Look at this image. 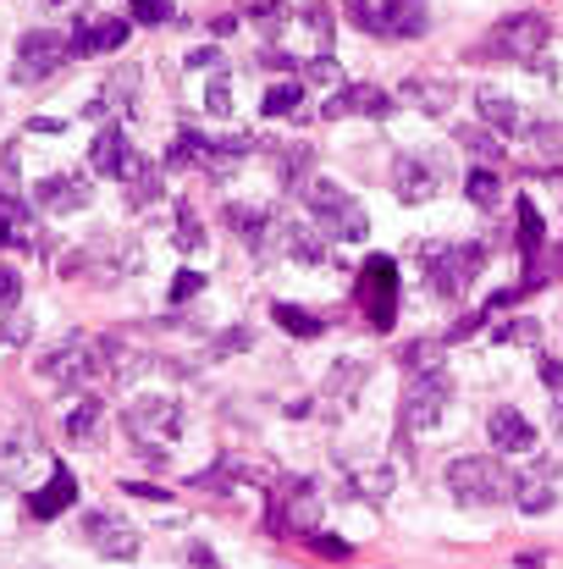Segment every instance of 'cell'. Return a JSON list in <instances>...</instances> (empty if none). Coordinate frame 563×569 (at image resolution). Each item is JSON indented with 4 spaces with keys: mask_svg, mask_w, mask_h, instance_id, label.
Here are the masks:
<instances>
[{
    "mask_svg": "<svg viewBox=\"0 0 563 569\" xmlns=\"http://www.w3.org/2000/svg\"><path fill=\"white\" fill-rule=\"evenodd\" d=\"M480 271H487V250L480 243H431L426 250V277L442 299H464Z\"/></svg>",
    "mask_w": 563,
    "mask_h": 569,
    "instance_id": "cell-3",
    "label": "cell"
},
{
    "mask_svg": "<svg viewBox=\"0 0 563 569\" xmlns=\"http://www.w3.org/2000/svg\"><path fill=\"white\" fill-rule=\"evenodd\" d=\"M23 299V277H17V266H0V310H12Z\"/></svg>",
    "mask_w": 563,
    "mask_h": 569,
    "instance_id": "cell-41",
    "label": "cell"
},
{
    "mask_svg": "<svg viewBox=\"0 0 563 569\" xmlns=\"http://www.w3.org/2000/svg\"><path fill=\"white\" fill-rule=\"evenodd\" d=\"M122 426H127V437L138 448H149V437L155 443H172V437H183V403L172 392H138L122 410Z\"/></svg>",
    "mask_w": 563,
    "mask_h": 569,
    "instance_id": "cell-4",
    "label": "cell"
},
{
    "mask_svg": "<svg viewBox=\"0 0 563 569\" xmlns=\"http://www.w3.org/2000/svg\"><path fill=\"white\" fill-rule=\"evenodd\" d=\"M127 45V23L122 17H84L72 28V56H111Z\"/></svg>",
    "mask_w": 563,
    "mask_h": 569,
    "instance_id": "cell-15",
    "label": "cell"
},
{
    "mask_svg": "<svg viewBox=\"0 0 563 569\" xmlns=\"http://www.w3.org/2000/svg\"><path fill=\"white\" fill-rule=\"evenodd\" d=\"M205 111H210V117H232V89H227V77H216V84L205 89Z\"/></svg>",
    "mask_w": 563,
    "mask_h": 569,
    "instance_id": "cell-40",
    "label": "cell"
},
{
    "mask_svg": "<svg viewBox=\"0 0 563 569\" xmlns=\"http://www.w3.org/2000/svg\"><path fill=\"white\" fill-rule=\"evenodd\" d=\"M519 569H541V558H519Z\"/></svg>",
    "mask_w": 563,
    "mask_h": 569,
    "instance_id": "cell-52",
    "label": "cell"
},
{
    "mask_svg": "<svg viewBox=\"0 0 563 569\" xmlns=\"http://www.w3.org/2000/svg\"><path fill=\"white\" fill-rule=\"evenodd\" d=\"M23 338H28V315H7V320H0V343H7V349L23 343Z\"/></svg>",
    "mask_w": 563,
    "mask_h": 569,
    "instance_id": "cell-43",
    "label": "cell"
},
{
    "mask_svg": "<svg viewBox=\"0 0 563 569\" xmlns=\"http://www.w3.org/2000/svg\"><path fill=\"white\" fill-rule=\"evenodd\" d=\"M188 569H221V558H216L205 542H194V547H188Z\"/></svg>",
    "mask_w": 563,
    "mask_h": 569,
    "instance_id": "cell-46",
    "label": "cell"
},
{
    "mask_svg": "<svg viewBox=\"0 0 563 569\" xmlns=\"http://www.w3.org/2000/svg\"><path fill=\"white\" fill-rule=\"evenodd\" d=\"M304 72L315 77V84H327V89H343V72H338V61H332V56H315Z\"/></svg>",
    "mask_w": 563,
    "mask_h": 569,
    "instance_id": "cell-36",
    "label": "cell"
},
{
    "mask_svg": "<svg viewBox=\"0 0 563 569\" xmlns=\"http://www.w3.org/2000/svg\"><path fill=\"white\" fill-rule=\"evenodd\" d=\"M84 542L106 558H133L138 553V531L122 520V514H106V509H89L84 514Z\"/></svg>",
    "mask_w": 563,
    "mask_h": 569,
    "instance_id": "cell-12",
    "label": "cell"
},
{
    "mask_svg": "<svg viewBox=\"0 0 563 569\" xmlns=\"http://www.w3.org/2000/svg\"><path fill=\"white\" fill-rule=\"evenodd\" d=\"M260 61H266V66H282V72L293 66V56H287V50H277V45H266V50H260Z\"/></svg>",
    "mask_w": 563,
    "mask_h": 569,
    "instance_id": "cell-49",
    "label": "cell"
},
{
    "mask_svg": "<svg viewBox=\"0 0 563 569\" xmlns=\"http://www.w3.org/2000/svg\"><path fill=\"white\" fill-rule=\"evenodd\" d=\"M89 194H95V189H89L84 172H61V178H45V183L34 189V199H39L45 216H72V210H84Z\"/></svg>",
    "mask_w": 563,
    "mask_h": 569,
    "instance_id": "cell-13",
    "label": "cell"
},
{
    "mask_svg": "<svg viewBox=\"0 0 563 569\" xmlns=\"http://www.w3.org/2000/svg\"><path fill=\"white\" fill-rule=\"evenodd\" d=\"M77 504V475L66 470V464H56V475L39 486V493H28V514L34 520H56L61 509H72Z\"/></svg>",
    "mask_w": 563,
    "mask_h": 569,
    "instance_id": "cell-17",
    "label": "cell"
},
{
    "mask_svg": "<svg viewBox=\"0 0 563 569\" xmlns=\"http://www.w3.org/2000/svg\"><path fill=\"white\" fill-rule=\"evenodd\" d=\"M464 194H469L475 205H498V199H503V172H492V167H475V172L464 178Z\"/></svg>",
    "mask_w": 563,
    "mask_h": 569,
    "instance_id": "cell-28",
    "label": "cell"
},
{
    "mask_svg": "<svg viewBox=\"0 0 563 569\" xmlns=\"http://www.w3.org/2000/svg\"><path fill=\"white\" fill-rule=\"evenodd\" d=\"M458 133V144L469 149V155H480V160H503V138L487 128V122H480V128H453Z\"/></svg>",
    "mask_w": 563,
    "mask_h": 569,
    "instance_id": "cell-27",
    "label": "cell"
},
{
    "mask_svg": "<svg viewBox=\"0 0 563 569\" xmlns=\"http://www.w3.org/2000/svg\"><path fill=\"white\" fill-rule=\"evenodd\" d=\"M448 493L458 504H469V509H492V504H503L514 493V475L487 453H464V459L448 464Z\"/></svg>",
    "mask_w": 563,
    "mask_h": 569,
    "instance_id": "cell-2",
    "label": "cell"
},
{
    "mask_svg": "<svg viewBox=\"0 0 563 569\" xmlns=\"http://www.w3.org/2000/svg\"><path fill=\"white\" fill-rule=\"evenodd\" d=\"M271 315H277V327H282V332H293V338H304V343L327 332V327H320V315H309L304 304H287V299H282Z\"/></svg>",
    "mask_w": 563,
    "mask_h": 569,
    "instance_id": "cell-24",
    "label": "cell"
},
{
    "mask_svg": "<svg viewBox=\"0 0 563 569\" xmlns=\"http://www.w3.org/2000/svg\"><path fill=\"white\" fill-rule=\"evenodd\" d=\"M536 371H541V382H547L552 392H563V360H552V354H541V365H536Z\"/></svg>",
    "mask_w": 563,
    "mask_h": 569,
    "instance_id": "cell-45",
    "label": "cell"
},
{
    "mask_svg": "<svg viewBox=\"0 0 563 569\" xmlns=\"http://www.w3.org/2000/svg\"><path fill=\"white\" fill-rule=\"evenodd\" d=\"M498 343H541V320H503Z\"/></svg>",
    "mask_w": 563,
    "mask_h": 569,
    "instance_id": "cell-35",
    "label": "cell"
},
{
    "mask_svg": "<svg viewBox=\"0 0 563 569\" xmlns=\"http://www.w3.org/2000/svg\"><path fill=\"white\" fill-rule=\"evenodd\" d=\"M475 106H480V117H487V128H492L498 138H519V133H525V117H519V106H514L509 95L480 89V95H475Z\"/></svg>",
    "mask_w": 563,
    "mask_h": 569,
    "instance_id": "cell-20",
    "label": "cell"
},
{
    "mask_svg": "<svg viewBox=\"0 0 563 569\" xmlns=\"http://www.w3.org/2000/svg\"><path fill=\"white\" fill-rule=\"evenodd\" d=\"M304 23L315 28L320 45H332V12H327V7H304Z\"/></svg>",
    "mask_w": 563,
    "mask_h": 569,
    "instance_id": "cell-42",
    "label": "cell"
},
{
    "mask_svg": "<svg viewBox=\"0 0 563 569\" xmlns=\"http://www.w3.org/2000/svg\"><path fill=\"white\" fill-rule=\"evenodd\" d=\"M541 238H547L541 210H536L530 199H519V255H525V261H536V255H541Z\"/></svg>",
    "mask_w": 563,
    "mask_h": 569,
    "instance_id": "cell-26",
    "label": "cell"
},
{
    "mask_svg": "<svg viewBox=\"0 0 563 569\" xmlns=\"http://www.w3.org/2000/svg\"><path fill=\"white\" fill-rule=\"evenodd\" d=\"M227 227H232L237 238H249L255 250H260L266 232H271V216H266V210H255V205H227Z\"/></svg>",
    "mask_w": 563,
    "mask_h": 569,
    "instance_id": "cell-23",
    "label": "cell"
},
{
    "mask_svg": "<svg viewBox=\"0 0 563 569\" xmlns=\"http://www.w3.org/2000/svg\"><path fill=\"white\" fill-rule=\"evenodd\" d=\"M552 475H558V464L552 459H536L525 475H514V504L525 509V514H547L552 509Z\"/></svg>",
    "mask_w": 563,
    "mask_h": 569,
    "instance_id": "cell-16",
    "label": "cell"
},
{
    "mask_svg": "<svg viewBox=\"0 0 563 569\" xmlns=\"http://www.w3.org/2000/svg\"><path fill=\"white\" fill-rule=\"evenodd\" d=\"M127 7H133L138 23H167L172 17V0H127Z\"/></svg>",
    "mask_w": 563,
    "mask_h": 569,
    "instance_id": "cell-39",
    "label": "cell"
},
{
    "mask_svg": "<svg viewBox=\"0 0 563 569\" xmlns=\"http://www.w3.org/2000/svg\"><path fill=\"white\" fill-rule=\"evenodd\" d=\"M277 504H271V531H309L320 520V493L304 475H277Z\"/></svg>",
    "mask_w": 563,
    "mask_h": 569,
    "instance_id": "cell-9",
    "label": "cell"
},
{
    "mask_svg": "<svg viewBox=\"0 0 563 569\" xmlns=\"http://www.w3.org/2000/svg\"><path fill=\"white\" fill-rule=\"evenodd\" d=\"M304 199H309V216H315V227L327 232V238H338V243H359L365 232H370V216H365V205L343 189V183H332V178H315V183H304Z\"/></svg>",
    "mask_w": 563,
    "mask_h": 569,
    "instance_id": "cell-1",
    "label": "cell"
},
{
    "mask_svg": "<svg viewBox=\"0 0 563 569\" xmlns=\"http://www.w3.org/2000/svg\"><path fill=\"white\" fill-rule=\"evenodd\" d=\"M89 160H95V172H106L111 183H133L138 172H149L144 160H138V149L127 144V133H122V128H100V138H95Z\"/></svg>",
    "mask_w": 563,
    "mask_h": 569,
    "instance_id": "cell-11",
    "label": "cell"
},
{
    "mask_svg": "<svg viewBox=\"0 0 563 569\" xmlns=\"http://www.w3.org/2000/svg\"><path fill=\"white\" fill-rule=\"evenodd\" d=\"M547 45V17L541 12H514L492 28V45L487 56H503V61H536Z\"/></svg>",
    "mask_w": 563,
    "mask_h": 569,
    "instance_id": "cell-10",
    "label": "cell"
},
{
    "mask_svg": "<svg viewBox=\"0 0 563 569\" xmlns=\"http://www.w3.org/2000/svg\"><path fill=\"white\" fill-rule=\"evenodd\" d=\"M232 349H249V332H244V327H237V332H227V338H216V349H210V354L221 360V354H232Z\"/></svg>",
    "mask_w": 563,
    "mask_h": 569,
    "instance_id": "cell-47",
    "label": "cell"
},
{
    "mask_svg": "<svg viewBox=\"0 0 563 569\" xmlns=\"http://www.w3.org/2000/svg\"><path fill=\"white\" fill-rule=\"evenodd\" d=\"M23 464H28V443L7 437V443H0V481H17V475H23Z\"/></svg>",
    "mask_w": 563,
    "mask_h": 569,
    "instance_id": "cell-33",
    "label": "cell"
},
{
    "mask_svg": "<svg viewBox=\"0 0 563 569\" xmlns=\"http://www.w3.org/2000/svg\"><path fill=\"white\" fill-rule=\"evenodd\" d=\"M453 403V382L448 371H409V392H404V432H431Z\"/></svg>",
    "mask_w": 563,
    "mask_h": 569,
    "instance_id": "cell-6",
    "label": "cell"
},
{
    "mask_svg": "<svg viewBox=\"0 0 563 569\" xmlns=\"http://www.w3.org/2000/svg\"><path fill=\"white\" fill-rule=\"evenodd\" d=\"M404 100H415V106H426V111H448V89L431 84V77H420V84L409 77V84H404Z\"/></svg>",
    "mask_w": 563,
    "mask_h": 569,
    "instance_id": "cell-31",
    "label": "cell"
},
{
    "mask_svg": "<svg viewBox=\"0 0 563 569\" xmlns=\"http://www.w3.org/2000/svg\"><path fill=\"white\" fill-rule=\"evenodd\" d=\"M205 293V277L199 271H178L172 277V304H188V299H199Z\"/></svg>",
    "mask_w": 563,
    "mask_h": 569,
    "instance_id": "cell-38",
    "label": "cell"
},
{
    "mask_svg": "<svg viewBox=\"0 0 563 569\" xmlns=\"http://www.w3.org/2000/svg\"><path fill=\"white\" fill-rule=\"evenodd\" d=\"M237 12L255 17L260 28H277L282 23V0H237Z\"/></svg>",
    "mask_w": 563,
    "mask_h": 569,
    "instance_id": "cell-34",
    "label": "cell"
},
{
    "mask_svg": "<svg viewBox=\"0 0 563 569\" xmlns=\"http://www.w3.org/2000/svg\"><path fill=\"white\" fill-rule=\"evenodd\" d=\"M404 371H448V360H442L437 343H409L404 349Z\"/></svg>",
    "mask_w": 563,
    "mask_h": 569,
    "instance_id": "cell-32",
    "label": "cell"
},
{
    "mask_svg": "<svg viewBox=\"0 0 563 569\" xmlns=\"http://www.w3.org/2000/svg\"><path fill=\"white\" fill-rule=\"evenodd\" d=\"M309 160H315V149H309V144H287V149L277 155V183H282V189H298Z\"/></svg>",
    "mask_w": 563,
    "mask_h": 569,
    "instance_id": "cell-25",
    "label": "cell"
},
{
    "mask_svg": "<svg viewBox=\"0 0 563 569\" xmlns=\"http://www.w3.org/2000/svg\"><path fill=\"white\" fill-rule=\"evenodd\" d=\"M298 100H304V84H271L266 100H260V111L266 117H287V111H298Z\"/></svg>",
    "mask_w": 563,
    "mask_h": 569,
    "instance_id": "cell-30",
    "label": "cell"
},
{
    "mask_svg": "<svg viewBox=\"0 0 563 569\" xmlns=\"http://www.w3.org/2000/svg\"><path fill=\"white\" fill-rule=\"evenodd\" d=\"M354 111H365V117H392V95L376 89V84H343L327 106H320V117H327V122L354 117Z\"/></svg>",
    "mask_w": 563,
    "mask_h": 569,
    "instance_id": "cell-14",
    "label": "cell"
},
{
    "mask_svg": "<svg viewBox=\"0 0 563 569\" xmlns=\"http://www.w3.org/2000/svg\"><path fill=\"white\" fill-rule=\"evenodd\" d=\"M127 493H133V498H155V504L167 498V493H160V486H149V481H127Z\"/></svg>",
    "mask_w": 563,
    "mask_h": 569,
    "instance_id": "cell-50",
    "label": "cell"
},
{
    "mask_svg": "<svg viewBox=\"0 0 563 569\" xmlns=\"http://www.w3.org/2000/svg\"><path fill=\"white\" fill-rule=\"evenodd\" d=\"M365 382V365L359 360H343V365H332V376H327V392L338 398V403H354V387Z\"/></svg>",
    "mask_w": 563,
    "mask_h": 569,
    "instance_id": "cell-29",
    "label": "cell"
},
{
    "mask_svg": "<svg viewBox=\"0 0 563 569\" xmlns=\"http://www.w3.org/2000/svg\"><path fill=\"white\" fill-rule=\"evenodd\" d=\"M359 310H365V320L376 332H392V320H397V266H392V255H370L365 261Z\"/></svg>",
    "mask_w": 563,
    "mask_h": 569,
    "instance_id": "cell-8",
    "label": "cell"
},
{
    "mask_svg": "<svg viewBox=\"0 0 563 569\" xmlns=\"http://www.w3.org/2000/svg\"><path fill=\"white\" fill-rule=\"evenodd\" d=\"M392 189H397V199L404 205H420V199H431L437 194V172H431V160H415V155H404L392 167Z\"/></svg>",
    "mask_w": 563,
    "mask_h": 569,
    "instance_id": "cell-18",
    "label": "cell"
},
{
    "mask_svg": "<svg viewBox=\"0 0 563 569\" xmlns=\"http://www.w3.org/2000/svg\"><path fill=\"white\" fill-rule=\"evenodd\" d=\"M320 553H327V558H348V542H338V536H309Z\"/></svg>",
    "mask_w": 563,
    "mask_h": 569,
    "instance_id": "cell-48",
    "label": "cell"
},
{
    "mask_svg": "<svg viewBox=\"0 0 563 569\" xmlns=\"http://www.w3.org/2000/svg\"><path fill=\"white\" fill-rule=\"evenodd\" d=\"M178 250H205V227L194 221L188 205H183V221H178Z\"/></svg>",
    "mask_w": 563,
    "mask_h": 569,
    "instance_id": "cell-37",
    "label": "cell"
},
{
    "mask_svg": "<svg viewBox=\"0 0 563 569\" xmlns=\"http://www.w3.org/2000/svg\"><path fill=\"white\" fill-rule=\"evenodd\" d=\"M487 432H492V443H498L503 453H530V448H536V426L514 410V403L492 410V426H487Z\"/></svg>",
    "mask_w": 563,
    "mask_h": 569,
    "instance_id": "cell-19",
    "label": "cell"
},
{
    "mask_svg": "<svg viewBox=\"0 0 563 569\" xmlns=\"http://www.w3.org/2000/svg\"><path fill=\"white\" fill-rule=\"evenodd\" d=\"M216 61H221V56H216L210 45H199V50H188V66H216Z\"/></svg>",
    "mask_w": 563,
    "mask_h": 569,
    "instance_id": "cell-51",
    "label": "cell"
},
{
    "mask_svg": "<svg viewBox=\"0 0 563 569\" xmlns=\"http://www.w3.org/2000/svg\"><path fill=\"white\" fill-rule=\"evenodd\" d=\"M100 432H106V403H100V398H84V403H77V410L66 415V443L89 448Z\"/></svg>",
    "mask_w": 563,
    "mask_h": 569,
    "instance_id": "cell-21",
    "label": "cell"
},
{
    "mask_svg": "<svg viewBox=\"0 0 563 569\" xmlns=\"http://www.w3.org/2000/svg\"><path fill=\"white\" fill-rule=\"evenodd\" d=\"M155 194H160V183H155L149 172H138V178L127 183V199H133V205H144V199H155Z\"/></svg>",
    "mask_w": 563,
    "mask_h": 569,
    "instance_id": "cell-44",
    "label": "cell"
},
{
    "mask_svg": "<svg viewBox=\"0 0 563 569\" xmlns=\"http://www.w3.org/2000/svg\"><path fill=\"white\" fill-rule=\"evenodd\" d=\"M282 243H287V255H293L298 266H320V261H327V243H320L309 227H298V221L282 227Z\"/></svg>",
    "mask_w": 563,
    "mask_h": 569,
    "instance_id": "cell-22",
    "label": "cell"
},
{
    "mask_svg": "<svg viewBox=\"0 0 563 569\" xmlns=\"http://www.w3.org/2000/svg\"><path fill=\"white\" fill-rule=\"evenodd\" d=\"M348 17L381 39H415L426 34V0H348Z\"/></svg>",
    "mask_w": 563,
    "mask_h": 569,
    "instance_id": "cell-5",
    "label": "cell"
},
{
    "mask_svg": "<svg viewBox=\"0 0 563 569\" xmlns=\"http://www.w3.org/2000/svg\"><path fill=\"white\" fill-rule=\"evenodd\" d=\"M72 61V45L61 39V34H50V28H34V34H23L17 39V56H12V77L17 84H45L50 72H61Z\"/></svg>",
    "mask_w": 563,
    "mask_h": 569,
    "instance_id": "cell-7",
    "label": "cell"
}]
</instances>
